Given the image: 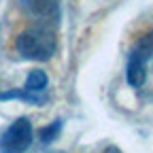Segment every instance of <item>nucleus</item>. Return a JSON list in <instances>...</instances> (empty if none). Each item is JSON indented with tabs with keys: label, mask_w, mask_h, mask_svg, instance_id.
Returning a JSON list of instances; mask_svg holds the SVG:
<instances>
[{
	"label": "nucleus",
	"mask_w": 153,
	"mask_h": 153,
	"mask_svg": "<svg viewBox=\"0 0 153 153\" xmlns=\"http://www.w3.org/2000/svg\"><path fill=\"white\" fill-rule=\"evenodd\" d=\"M151 53H153V30H151L147 36H143L140 41L134 45L130 57H134V60H140V62L147 64V60L151 57Z\"/></svg>",
	"instance_id": "obj_5"
},
{
	"label": "nucleus",
	"mask_w": 153,
	"mask_h": 153,
	"mask_svg": "<svg viewBox=\"0 0 153 153\" xmlns=\"http://www.w3.org/2000/svg\"><path fill=\"white\" fill-rule=\"evenodd\" d=\"M47 85H49L47 72L41 70V68H36V70H32V72L28 74V79H26V83H24V89H26L28 94H32V96H43L41 91H45Z\"/></svg>",
	"instance_id": "obj_4"
},
{
	"label": "nucleus",
	"mask_w": 153,
	"mask_h": 153,
	"mask_svg": "<svg viewBox=\"0 0 153 153\" xmlns=\"http://www.w3.org/2000/svg\"><path fill=\"white\" fill-rule=\"evenodd\" d=\"M32 121L28 117H17L0 136V153H24L32 145Z\"/></svg>",
	"instance_id": "obj_2"
},
{
	"label": "nucleus",
	"mask_w": 153,
	"mask_h": 153,
	"mask_svg": "<svg viewBox=\"0 0 153 153\" xmlns=\"http://www.w3.org/2000/svg\"><path fill=\"white\" fill-rule=\"evenodd\" d=\"M17 51L24 60H36V62H47L57 49V38L53 28L49 24H36L28 30H24L17 36Z\"/></svg>",
	"instance_id": "obj_1"
},
{
	"label": "nucleus",
	"mask_w": 153,
	"mask_h": 153,
	"mask_svg": "<svg viewBox=\"0 0 153 153\" xmlns=\"http://www.w3.org/2000/svg\"><path fill=\"white\" fill-rule=\"evenodd\" d=\"M22 7L43 24L51 22L55 26L60 19V2L57 0H22Z\"/></svg>",
	"instance_id": "obj_3"
},
{
	"label": "nucleus",
	"mask_w": 153,
	"mask_h": 153,
	"mask_svg": "<svg viewBox=\"0 0 153 153\" xmlns=\"http://www.w3.org/2000/svg\"><path fill=\"white\" fill-rule=\"evenodd\" d=\"M62 128H64V121H62V119H55V121H51L49 126L41 128V132H38V138H41V143H45V145L53 143V140L62 134Z\"/></svg>",
	"instance_id": "obj_6"
},
{
	"label": "nucleus",
	"mask_w": 153,
	"mask_h": 153,
	"mask_svg": "<svg viewBox=\"0 0 153 153\" xmlns=\"http://www.w3.org/2000/svg\"><path fill=\"white\" fill-rule=\"evenodd\" d=\"M104 153H123L121 149H117V147H106L104 149Z\"/></svg>",
	"instance_id": "obj_7"
}]
</instances>
